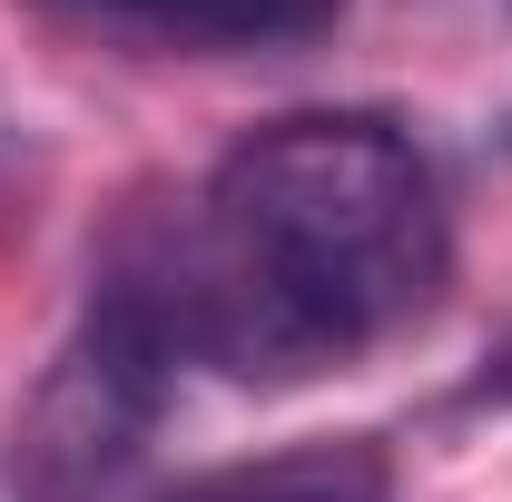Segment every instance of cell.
<instances>
[{"instance_id": "1", "label": "cell", "mask_w": 512, "mask_h": 502, "mask_svg": "<svg viewBox=\"0 0 512 502\" xmlns=\"http://www.w3.org/2000/svg\"><path fill=\"white\" fill-rule=\"evenodd\" d=\"M453 276L444 178L375 109H296L227 148L188 217H128L99 296L138 306L178 365L296 384L414 325Z\"/></svg>"}, {"instance_id": "2", "label": "cell", "mask_w": 512, "mask_h": 502, "mask_svg": "<svg viewBox=\"0 0 512 502\" xmlns=\"http://www.w3.org/2000/svg\"><path fill=\"white\" fill-rule=\"evenodd\" d=\"M168 335L119 296H89L79 335L40 365L0 434V493L10 502H119L148 463L158 404H168Z\"/></svg>"}, {"instance_id": "3", "label": "cell", "mask_w": 512, "mask_h": 502, "mask_svg": "<svg viewBox=\"0 0 512 502\" xmlns=\"http://www.w3.org/2000/svg\"><path fill=\"white\" fill-rule=\"evenodd\" d=\"M128 50H296L345 20V0H40Z\"/></svg>"}, {"instance_id": "4", "label": "cell", "mask_w": 512, "mask_h": 502, "mask_svg": "<svg viewBox=\"0 0 512 502\" xmlns=\"http://www.w3.org/2000/svg\"><path fill=\"white\" fill-rule=\"evenodd\" d=\"M168 502H394V463L365 434H325V443H286V453L188 473Z\"/></svg>"}, {"instance_id": "5", "label": "cell", "mask_w": 512, "mask_h": 502, "mask_svg": "<svg viewBox=\"0 0 512 502\" xmlns=\"http://www.w3.org/2000/svg\"><path fill=\"white\" fill-rule=\"evenodd\" d=\"M473 404H512V345H503V355H483V384H473Z\"/></svg>"}]
</instances>
